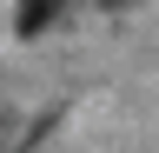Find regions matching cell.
<instances>
[{
    "label": "cell",
    "mask_w": 159,
    "mask_h": 153,
    "mask_svg": "<svg viewBox=\"0 0 159 153\" xmlns=\"http://www.w3.org/2000/svg\"><path fill=\"white\" fill-rule=\"evenodd\" d=\"M53 20H60V7H47V0H33V7H20V13H13V27L27 33V40H33V33H47Z\"/></svg>",
    "instance_id": "cell-1"
}]
</instances>
